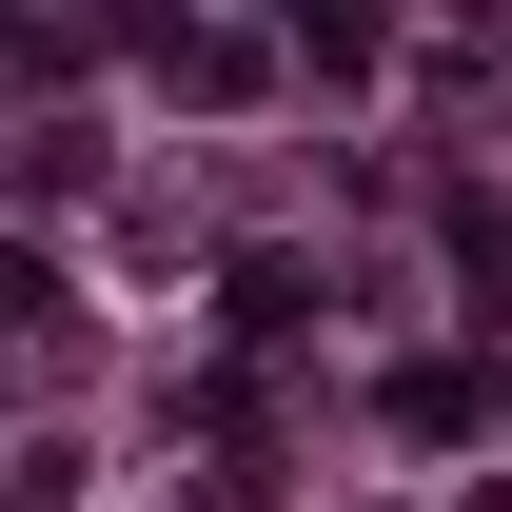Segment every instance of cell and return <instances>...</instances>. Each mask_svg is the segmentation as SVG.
<instances>
[{"instance_id":"1","label":"cell","mask_w":512,"mask_h":512,"mask_svg":"<svg viewBox=\"0 0 512 512\" xmlns=\"http://www.w3.org/2000/svg\"><path fill=\"white\" fill-rule=\"evenodd\" d=\"M158 79H178V99H256V40H237V20H178Z\"/></svg>"},{"instance_id":"2","label":"cell","mask_w":512,"mask_h":512,"mask_svg":"<svg viewBox=\"0 0 512 512\" xmlns=\"http://www.w3.org/2000/svg\"><path fill=\"white\" fill-rule=\"evenodd\" d=\"M217 296H237V335H256V355H276V335L316 316V276H296V256H237V276H217Z\"/></svg>"},{"instance_id":"3","label":"cell","mask_w":512,"mask_h":512,"mask_svg":"<svg viewBox=\"0 0 512 512\" xmlns=\"http://www.w3.org/2000/svg\"><path fill=\"white\" fill-rule=\"evenodd\" d=\"M473 414H493V394L453 375V355H414V375H394V434H414V453H434V434H473Z\"/></svg>"},{"instance_id":"4","label":"cell","mask_w":512,"mask_h":512,"mask_svg":"<svg viewBox=\"0 0 512 512\" xmlns=\"http://www.w3.org/2000/svg\"><path fill=\"white\" fill-rule=\"evenodd\" d=\"M453 276H473V296H512V197H453Z\"/></svg>"}]
</instances>
